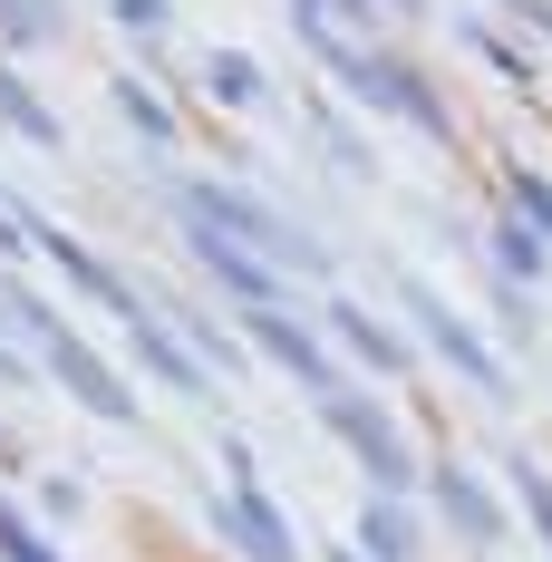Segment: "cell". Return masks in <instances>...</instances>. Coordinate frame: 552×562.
<instances>
[{
  "label": "cell",
  "instance_id": "obj_4",
  "mask_svg": "<svg viewBox=\"0 0 552 562\" xmlns=\"http://www.w3.org/2000/svg\"><path fill=\"white\" fill-rule=\"evenodd\" d=\"M320 417H330L339 447L369 465V485H379V495H407V485H417V456H407V437H397V417H387L379 397L339 389V397H320Z\"/></svg>",
  "mask_w": 552,
  "mask_h": 562
},
{
  "label": "cell",
  "instance_id": "obj_23",
  "mask_svg": "<svg viewBox=\"0 0 552 562\" xmlns=\"http://www.w3.org/2000/svg\"><path fill=\"white\" fill-rule=\"evenodd\" d=\"M330 562H369V553H330Z\"/></svg>",
  "mask_w": 552,
  "mask_h": 562
},
{
  "label": "cell",
  "instance_id": "obj_18",
  "mask_svg": "<svg viewBox=\"0 0 552 562\" xmlns=\"http://www.w3.org/2000/svg\"><path fill=\"white\" fill-rule=\"evenodd\" d=\"M116 98H126V116H136L146 136H174V108H166V98H156V88H146V78H126Z\"/></svg>",
  "mask_w": 552,
  "mask_h": 562
},
{
  "label": "cell",
  "instance_id": "obj_1",
  "mask_svg": "<svg viewBox=\"0 0 552 562\" xmlns=\"http://www.w3.org/2000/svg\"><path fill=\"white\" fill-rule=\"evenodd\" d=\"M311 49H320V68H330L339 88L359 98V108H379V116H407L417 136H455V116H446L437 98V78L417 68V58H397V49H369V40H339V30H301Z\"/></svg>",
  "mask_w": 552,
  "mask_h": 562
},
{
  "label": "cell",
  "instance_id": "obj_6",
  "mask_svg": "<svg viewBox=\"0 0 552 562\" xmlns=\"http://www.w3.org/2000/svg\"><path fill=\"white\" fill-rule=\"evenodd\" d=\"M174 224H184V214H174ZM184 252H194V262H204V272H214L223 291L243 301V311H281V272H272V262H252V252H243L233 233H214V224H184Z\"/></svg>",
  "mask_w": 552,
  "mask_h": 562
},
{
  "label": "cell",
  "instance_id": "obj_5",
  "mask_svg": "<svg viewBox=\"0 0 552 562\" xmlns=\"http://www.w3.org/2000/svg\"><path fill=\"white\" fill-rule=\"evenodd\" d=\"M223 533L243 543V562H301V543H291L281 505L262 495V475H252V447H233V485H223Z\"/></svg>",
  "mask_w": 552,
  "mask_h": 562
},
{
  "label": "cell",
  "instance_id": "obj_22",
  "mask_svg": "<svg viewBox=\"0 0 552 562\" xmlns=\"http://www.w3.org/2000/svg\"><path fill=\"white\" fill-rule=\"evenodd\" d=\"M379 10H397V20H427V0H379Z\"/></svg>",
  "mask_w": 552,
  "mask_h": 562
},
{
  "label": "cell",
  "instance_id": "obj_14",
  "mask_svg": "<svg viewBox=\"0 0 552 562\" xmlns=\"http://www.w3.org/2000/svg\"><path fill=\"white\" fill-rule=\"evenodd\" d=\"M359 553L369 562H417V524L397 514V495H379V505L359 514Z\"/></svg>",
  "mask_w": 552,
  "mask_h": 562
},
{
  "label": "cell",
  "instance_id": "obj_13",
  "mask_svg": "<svg viewBox=\"0 0 552 562\" xmlns=\"http://www.w3.org/2000/svg\"><path fill=\"white\" fill-rule=\"evenodd\" d=\"M0 126L10 136H30V146H68V126H58V108H40V88L0 58Z\"/></svg>",
  "mask_w": 552,
  "mask_h": 562
},
{
  "label": "cell",
  "instance_id": "obj_12",
  "mask_svg": "<svg viewBox=\"0 0 552 562\" xmlns=\"http://www.w3.org/2000/svg\"><path fill=\"white\" fill-rule=\"evenodd\" d=\"M330 330H339V349H349V359H369V369H407V339L387 330L379 311H359V301H330Z\"/></svg>",
  "mask_w": 552,
  "mask_h": 562
},
{
  "label": "cell",
  "instance_id": "obj_7",
  "mask_svg": "<svg viewBox=\"0 0 552 562\" xmlns=\"http://www.w3.org/2000/svg\"><path fill=\"white\" fill-rule=\"evenodd\" d=\"M252 349L281 359L311 397H339V359H330V339L311 330V321H291V311H252Z\"/></svg>",
  "mask_w": 552,
  "mask_h": 562
},
{
  "label": "cell",
  "instance_id": "obj_15",
  "mask_svg": "<svg viewBox=\"0 0 552 562\" xmlns=\"http://www.w3.org/2000/svg\"><path fill=\"white\" fill-rule=\"evenodd\" d=\"M204 88H214V108H262V68L243 49H214L204 58Z\"/></svg>",
  "mask_w": 552,
  "mask_h": 562
},
{
  "label": "cell",
  "instance_id": "obj_19",
  "mask_svg": "<svg viewBox=\"0 0 552 562\" xmlns=\"http://www.w3.org/2000/svg\"><path fill=\"white\" fill-rule=\"evenodd\" d=\"M0 562H58V553H49V543H40V533H30L10 505H0Z\"/></svg>",
  "mask_w": 552,
  "mask_h": 562
},
{
  "label": "cell",
  "instance_id": "obj_21",
  "mask_svg": "<svg viewBox=\"0 0 552 562\" xmlns=\"http://www.w3.org/2000/svg\"><path fill=\"white\" fill-rule=\"evenodd\" d=\"M20 243H30V214H10V204H0V252H20Z\"/></svg>",
  "mask_w": 552,
  "mask_h": 562
},
{
  "label": "cell",
  "instance_id": "obj_17",
  "mask_svg": "<svg viewBox=\"0 0 552 562\" xmlns=\"http://www.w3.org/2000/svg\"><path fill=\"white\" fill-rule=\"evenodd\" d=\"M291 10H301V30H339V40L379 30V0H291Z\"/></svg>",
  "mask_w": 552,
  "mask_h": 562
},
{
  "label": "cell",
  "instance_id": "obj_24",
  "mask_svg": "<svg viewBox=\"0 0 552 562\" xmlns=\"http://www.w3.org/2000/svg\"><path fill=\"white\" fill-rule=\"evenodd\" d=\"M0 456H10V427H0Z\"/></svg>",
  "mask_w": 552,
  "mask_h": 562
},
{
  "label": "cell",
  "instance_id": "obj_11",
  "mask_svg": "<svg viewBox=\"0 0 552 562\" xmlns=\"http://www.w3.org/2000/svg\"><path fill=\"white\" fill-rule=\"evenodd\" d=\"M126 339H136V359H146L166 389H184V397H204V389H214V369L184 349V330H174V321H156V311H146V321H126Z\"/></svg>",
  "mask_w": 552,
  "mask_h": 562
},
{
  "label": "cell",
  "instance_id": "obj_9",
  "mask_svg": "<svg viewBox=\"0 0 552 562\" xmlns=\"http://www.w3.org/2000/svg\"><path fill=\"white\" fill-rule=\"evenodd\" d=\"M407 311L427 321V339H437V349H446V359H455V369H465V379H475V389H485V397H504V389H514V379H504V359H495V349H485V330H465V321L446 311L437 291H417V281H407Z\"/></svg>",
  "mask_w": 552,
  "mask_h": 562
},
{
  "label": "cell",
  "instance_id": "obj_8",
  "mask_svg": "<svg viewBox=\"0 0 552 562\" xmlns=\"http://www.w3.org/2000/svg\"><path fill=\"white\" fill-rule=\"evenodd\" d=\"M30 243H49V252H58V272L78 281V291H88L98 311H116V321H146V301H136V281L116 272L108 252H88L78 233H58V224H30Z\"/></svg>",
  "mask_w": 552,
  "mask_h": 562
},
{
  "label": "cell",
  "instance_id": "obj_2",
  "mask_svg": "<svg viewBox=\"0 0 552 562\" xmlns=\"http://www.w3.org/2000/svg\"><path fill=\"white\" fill-rule=\"evenodd\" d=\"M174 214H184V224L233 233V243H243L252 262H272V272H320V262H330L291 214H272L252 184H223V175H184V184H174Z\"/></svg>",
  "mask_w": 552,
  "mask_h": 562
},
{
  "label": "cell",
  "instance_id": "obj_3",
  "mask_svg": "<svg viewBox=\"0 0 552 562\" xmlns=\"http://www.w3.org/2000/svg\"><path fill=\"white\" fill-rule=\"evenodd\" d=\"M10 321L30 330V349H40V359L58 369V389H68V397H88V407H98V417H116V427L136 417V389H126V379H116L108 359H98L88 339H78L68 321H58L49 301H30V291H10Z\"/></svg>",
  "mask_w": 552,
  "mask_h": 562
},
{
  "label": "cell",
  "instance_id": "obj_10",
  "mask_svg": "<svg viewBox=\"0 0 552 562\" xmlns=\"http://www.w3.org/2000/svg\"><path fill=\"white\" fill-rule=\"evenodd\" d=\"M427 485H437V505H446V524H455V533H465V543H475V553H495V543H504V505H495V485H475V475H465V465H437V475H427Z\"/></svg>",
  "mask_w": 552,
  "mask_h": 562
},
{
  "label": "cell",
  "instance_id": "obj_16",
  "mask_svg": "<svg viewBox=\"0 0 552 562\" xmlns=\"http://www.w3.org/2000/svg\"><path fill=\"white\" fill-rule=\"evenodd\" d=\"M495 262H504V272H514V281H533V272H552V252H543V233L523 224V214H514V224L495 233Z\"/></svg>",
  "mask_w": 552,
  "mask_h": 562
},
{
  "label": "cell",
  "instance_id": "obj_20",
  "mask_svg": "<svg viewBox=\"0 0 552 562\" xmlns=\"http://www.w3.org/2000/svg\"><path fill=\"white\" fill-rule=\"evenodd\" d=\"M116 20H126L136 40H166V30H174V0H116Z\"/></svg>",
  "mask_w": 552,
  "mask_h": 562
}]
</instances>
